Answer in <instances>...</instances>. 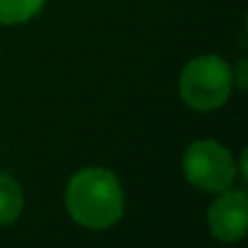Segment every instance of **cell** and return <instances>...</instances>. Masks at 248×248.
<instances>
[{"mask_svg": "<svg viewBox=\"0 0 248 248\" xmlns=\"http://www.w3.org/2000/svg\"><path fill=\"white\" fill-rule=\"evenodd\" d=\"M65 205L74 222L87 229H109L122 218L124 192L111 170L85 168L70 179Z\"/></svg>", "mask_w": 248, "mask_h": 248, "instance_id": "obj_1", "label": "cell"}, {"mask_svg": "<svg viewBox=\"0 0 248 248\" xmlns=\"http://www.w3.org/2000/svg\"><path fill=\"white\" fill-rule=\"evenodd\" d=\"M233 87V70L222 57L192 59L179 77V94L196 111H214L227 103Z\"/></svg>", "mask_w": 248, "mask_h": 248, "instance_id": "obj_2", "label": "cell"}, {"mask_svg": "<svg viewBox=\"0 0 248 248\" xmlns=\"http://www.w3.org/2000/svg\"><path fill=\"white\" fill-rule=\"evenodd\" d=\"M240 172H242V176L248 181V146L244 150H242V157H240Z\"/></svg>", "mask_w": 248, "mask_h": 248, "instance_id": "obj_8", "label": "cell"}, {"mask_svg": "<svg viewBox=\"0 0 248 248\" xmlns=\"http://www.w3.org/2000/svg\"><path fill=\"white\" fill-rule=\"evenodd\" d=\"M207 222L216 240L237 242L248 233V194L242 189H224L211 202Z\"/></svg>", "mask_w": 248, "mask_h": 248, "instance_id": "obj_4", "label": "cell"}, {"mask_svg": "<svg viewBox=\"0 0 248 248\" xmlns=\"http://www.w3.org/2000/svg\"><path fill=\"white\" fill-rule=\"evenodd\" d=\"M246 31H248V16H246Z\"/></svg>", "mask_w": 248, "mask_h": 248, "instance_id": "obj_9", "label": "cell"}, {"mask_svg": "<svg viewBox=\"0 0 248 248\" xmlns=\"http://www.w3.org/2000/svg\"><path fill=\"white\" fill-rule=\"evenodd\" d=\"M46 0H0V24H22L37 16Z\"/></svg>", "mask_w": 248, "mask_h": 248, "instance_id": "obj_6", "label": "cell"}, {"mask_svg": "<svg viewBox=\"0 0 248 248\" xmlns=\"http://www.w3.org/2000/svg\"><path fill=\"white\" fill-rule=\"evenodd\" d=\"M24 207V194L13 176L0 174V227L16 222Z\"/></svg>", "mask_w": 248, "mask_h": 248, "instance_id": "obj_5", "label": "cell"}, {"mask_svg": "<svg viewBox=\"0 0 248 248\" xmlns=\"http://www.w3.org/2000/svg\"><path fill=\"white\" fill-rule=\"evenodd\" d=\"M233 81H235V85L240 87V90H244L248 94V57L237 61L235 72H233Z\"/></svg>", "mask_w": 248, "mask_h": 248, "instance_id": "obj_7", "label": "cell"}, {"mask_svg": "<svg viewBox=\"0 0 248 248\" xmlns=\"http://www.w3.org/2000/svg\"><path fill=\"white\" fill-rule=\"evenodd\" d=\"M185 179L202 192H224L235 179V161L222 144L214 140L194 141L183 157Z\"/></svg>", "mask_w": 248, "mask_h": 248, "instance_id": "obj_3", "label": "cell"}]
</instances>
